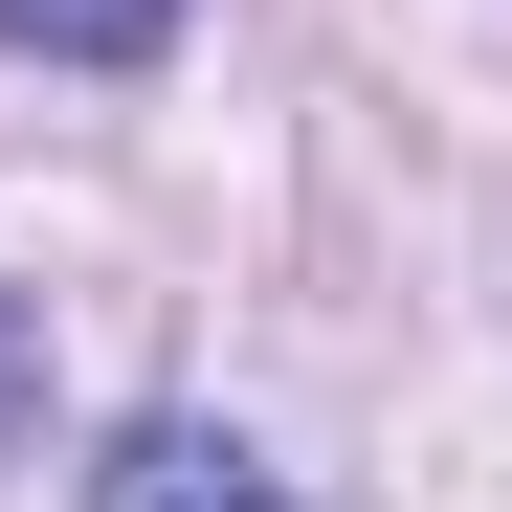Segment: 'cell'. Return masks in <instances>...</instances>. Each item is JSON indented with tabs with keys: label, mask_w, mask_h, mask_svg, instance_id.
<instances>
[{
	"label": "cell",
	"mask_w": 512,
	"mask_h": 512,
	"mask_svg": "<svg viewBox=\"0 0 512 512\" xmlns=\"http://www.w3.org/2000/svg\"><path fill=\"white\" fill-rule=\"evenodd\" d=\"M90 512H290V490H268V468H245V446H223V423H134V446L90 468Z\"/></svg>",
	"instance_id": "cell-1"
},
{
	"label": "cell",
	"mask_w": 512,
	"mask_h": 512,
	"mask_svg": "<svg viewBox=\"0 0 512 512\" xmlns=\"http://www.w3.org/2000/svg\"><path fill=\"white\" fill-rule=\"evenodd\" d=\"M0 45H45V67H156L179 0H0Z\"/></svg>",
	"instance_id": "cell-2"
},
{
	"label": "cell",
	"mask_w": 512,
	"mask_h": 512,
	"mask_svg": "<svg viewBox=\"0 0 512 512\" xmlns=\"http://www.w3.org/2000/svg\"><path fill=\"white\" fill-rule=\"evenodd\" d=\"M23 401H45V357H23V312H0V423H23Z\"/></svg>",
	"instance_id": "cell-3"
}]
</instances>
